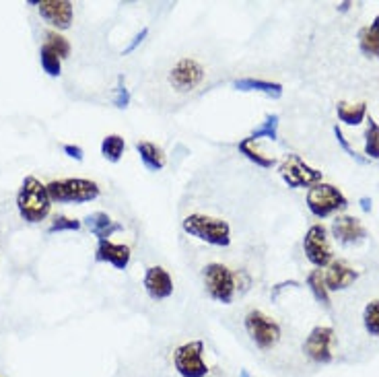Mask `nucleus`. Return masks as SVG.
I'll list each match as a JSON object with an SVG mask.
<instances>
[{"instance_id": "1", "label": "nucleus", "mask_w": 379, "mask_h": 377, "mask_svg": "<svg viewBox=\"0 0 379 377\" xmlns=\"http://www.w3.org/2000/svg\"><path fill=\"white\" fill-rule=\"evenodd\" d=\"M52 198L48 186L42 184L35 175H27L17 192V211L27 223H42L52 211Z\"/></svg>"}, {"instance_id": "2", "label": "nucleus", "mask_w": 379, "mask_h": 377, "mask_svg": "<svg viewBox=\"0 0 379 377\" xmlns=\"http://www.w3.org/2000/svg\"><path fill=\"white\" fill-rule=\"evenodd\" d=\"M182 229L190 237L215 245V247H229L231 245V225L217 216L192 213L182 221Z\"/></svg>"}, {"instance_id": "3", "label": "nucleus", "mask_w": 379, "mask_h": 377, "mask_svg": "<svg viewBox=\"0 0 379 377\" xmlns=\"http://www.w3.org/2000/svg\"><path fill=\"white\" fill-rule=\"evenodd\" d=\"M48 194L52 202L58 204H85L97 200L101 196V188L97 182L87 178H66V180L50 182Z\"/></svg>"}, {"instance_id": "4", "label": "nucleus", "mask_w": 379, "mask_h": 377, "mask_svg": "<svg viewBox=\"0 0 379 377\" xmlns=\"http://www.w3.org/2000/svg\"><path fill=\"white\" fill-rule=\"evenodd\" d=\"M202 280L204 291L213 301H218L223 305H231L235 293H237V276L233 270L220 262H211L202 268Z\"/></svg>"}, {"instance_id": "5", "label": "nucleus", "mask_w": 379, "mask_h": 377, "mask_svg": "<svg viewBox=\"0 0 379 377\" xmlns=\"http://www.w3.org/2000/svg\"><path fill=\"white\" fill-rule=\"evenodd\" d=\"M305 202H307L309 213L318 216V218H325V216L334 215V213L347 211V206H349L347 196L336 186L325 184V182H320V184L307 190Z\"/></svg>"}, {"instance_id": "6", "label": "nucleus", "mask_w": 379, "mask_h": 377, "mask_svg": "<svg viewBox=\"0 0 379 377\" xmlns=\"http://www.w3.org/2000/svg\"><path fill=\"white\" fill-rule=\"evenodd\" d=\"M244 328L249 340L260 350H272L280 342V326L260 309L247 311L244 318Z\"/></svg>"}, {"instance_id": "7", "label": "nucleus", "mask_w": 379, "mask_h": 377, "mask_svg": "<svg viewBox=\"0 0 379 377\" xmlns=\"http://www.w3.org/2000/svg\"><path fill=\"white\" fill-rule=\"evenodd\" d=\"M278 175L291 190L311 188L322 182V171L303 161L295 153L287 155L278 163Z\"/></svg>"}, {"instance_id": "8", "label": "nucleus", "mask_w": 379, "mask_h": 377, "mask_svg": "<svg viewBox=\"0 0 379 377\" xmlns=\"http://www.w3.org/2000/svg\"><path fill=\"white\" fill-rule=\"evenodd\" d=\"M173 367L182 377H206L211 373L204 361V342L190 340L173 350Z\"/></svg>"}, {"instance_id": "9", "label": "nucleus", "mask_w": 379, "mask_h": 377, "mask_svg": "<svg viewBox=\"0 0 379 377\" xmlns=\"http://www.w3.org/2000/svg\"><path fill=\"white\" fill-rule=\"evenodd\" d=\"M303 252H305V258L316 268H328V264L334 260V252L328 240V229L322 223H316L307 229L303 237Z\"/></svg>"}, {"instance_id": "10", "label": "nucleus", "mask_w": 379, "mask_h": 377, "mask_svg": "<svg viewBox=\"0 0 379 377\" xmlns=\"http://www.w3.org/2000/svg\"><path fill=\"white\" fill-rule=\"evenodd\" d=\"M206 73L204 66L194 60V58H182L175 62V66L169 70V85L178 91V93H190L194 89H198L204 81Z\"/></svg>"}, {"instance_id": "11", "label": "nucleus", "mask_w": 379, "mask_h": 377, "mask_svg": "<svg viewBox=\"0 0 379 377\" xmlns=\"http://www.w3.org/2000/svg\"><path fill=\"white\" fill-rule=\"evenodd\" d=\"M332 342H334V330L330 326H316L309 336L303 342L305 354L318 363V365H328L332 363L334 354H332Z\"/></svg>"}, {"instance_id": "12", "label": "nucleus", "mask_w": 379, "mask_h": 377, "mask_svg": "<svg viewBox=\"0 0 379 377\" xmlns=\"http://www.w3.org/2000/svg\"><path fill=\"white\" fill-rule=\"evenodd\" d=\"M37 6H39L42 19L48 25H52L56 31H64L73 25L75 6L70 0H42Z\"/></svg>"}, {"instance_id": "13", "label": "nucleus", "mask_w": 379, "mask_h": 377, "mask_svg": "<svg viewBox=\"0 0 379 377\" xmlns=\"http://www.w3.org/2000/svg\"><path fill=\"white\" fill-rule=\"evenodd\" d=\"M332 235L342 245H356L367 240V229L356 216L338 215L332 221Z\"/></svg>"}, {"instance_id": "14", "label": "nucleus", "mask_w": 379, "mask_h": 377, "mask_svg": "<svg viewBox=\"0 0 379 377\" xmlns=\"http://www.w3.org/2000/svg\"><path fill=\"white\" fill-rule=\"evenodd\" d=\"M142 287L153 301H163L173 295V278L163 266H149L144 270Z\"/></svg>"}, {"instance_id": "15", "label": "nucleus", "mask_w": 379, "mask_h": 377, "mask_svg": "<svg viewBox=\"0 0 379 377\" xmlns=\"http://www.w3.org/2000/svg\"><path fill=\"white\" fill-rule=\"evenodd\" d=\"M132 252L124 243H113L109 240H99L95 247V262H106L116 270H126L130 266Z\"/></svg>"}, {"instance_id": "16", "label": "nucleus", "mask_w": 379, "mask_h": 377, "mask_svg": "<svg viewBox=\"0 0 379 377\" xmlns=\"http://www.w3.org/2000/svg\"><path fill=\"white\" fill-rule=\"evenodd\" d=\"M359 278V272L344 260H332L324 274L328 291H344Z\"/></svg>"}, {"instance_id": "17", "label": "nucleus", "mask_w": 379, "mask_h": 377, "mask_svg": "<svg viewBox=\"0 0 379 377\" xmlns=\"http://www.w3.org/2000/svg\"><path fill=\"white\" fill-rule=\"evenodd\" d=\"M233 89L242 93H262L271 99H280L285 93L282 82L264 81V79H254V77H244V79L233 81Z\"/></svg>"}, {"instance_id": "18", "label": "nucleus", "mask_w": 379, "mask_h": 377, "mask_svg": "<svg viewBox=\"0 0 379 377\" xmlns=\"http://www.w3.org/2000/svg\"><path fill=\"white\" fill-rule=\"evenodd\" d=\"M82 223H85V227L97 237V242H99V240H109L113 233H118V231L124 229L118 221H113V218H111L108 213H104V211H97V213L87 215Z\"/></svg>"}, {"instance_id": "19", "label": "nucleus", "mask_w": 379, "mask_h": 377, "mask_svg": "<svg viewBox=\"0 0 379 377\" xmlns=\"http://www.w3.org/2000/svg\"><path fill=\"white\" fill-rule=\"evenodd\" d=\"M136 153L140 157L142 165L149 169V171H161L163 167L167 165V159H165V153H163L161 147H157L155 142L151 140H138L135 144Z\"/></svg>"}, {"instance_id": "20", "label": "nucleus", "mask_w": 379, "mask_h": 377, "mask_svg": "<svg viewBox=\"0 0 379 377\" xmlns=\"http://www.w3.org/2000/svg\"><path fill=\"white\" fill-rule=\"evenodd\" d=\"M359 48L367 58H379V15L371 25L359 31Z\"/></svg>"}, {"instance_id": "21", "label": "nucleus", "mask_w": 379, "mask_h": 377, "mask_svg": "<svg viewBox=\"0 0 379 377\" xmlns=\"http://www.w3.org/2000/svg\"><path fill=\"white\" fill-rule=\"evenodd\" d=\"M336 113L338 120L347 126H359L363 124V120L367 118V104H347V101H338L336 104Z\"/></svg>"}, {"instance_id": "22", "label": "nucleus", "mask_w": 379, "mask_h": 377, "mask_svg": "<svg viewBox=\"0 0 379 377\" xmlns=\"http://www.w3.org/2000/svg\"><path fill=\"white\" fill-rule=\"evenodd\" d=\"M237 151L244 155L247 161H251L254 165L262 167V169H272V167L278 163L276 159H274V157H268V155L260 153V151L254 147V142H251L249 138H242V140L237 142Z\"/></svg>"}, {"instance_id": "23", "label": "nucleus", "mask_w": 379, "mask_h": 377, "mask_svg": "<svg viewBox=\"0 0 379 377\" xmlns=\"http://www.w3.org/2000/svg\"><path fill=\"white\" fill-rule=\"evenodd\" d=\"M126 153V140L120 135H108L101 140V155L109 163H120Z\"/></svg>"}, {"instance_id": "24", "label": "nucleus", "mask_w": 379, "mask_h": 377, "mask_svg": "<svg viewBox=\"0 0 379 377\" xmlns=\"http://www.w3.org/2000/svg\"><path fill=\"white\" fill-rule=\"evenodd\" d=\"M307 287H309V291L313 293V297H316V301H318V303H322L325 309H330V307H332L330 291H328V287H325L324 272H322V270L318 268V270H311V272H309V276H307Z\"/></svg>"}, {"instance_id": "25", "label": "nucleus", "mask_w": 379, "mask_h": 377, "mask_svg": "<svg viewBox=\"0 0 379 377\" xmlns=\"http://www.w3.org/2000/svg\"><path fill=\"white\" fill-rule=\"evenodd\" d=\"M278 126H280V118L276 113H266L264 122L251 130V135L247 136L251 142L260 140V138H271V140H278Z\"/></svg>"}, {"instance_id": "26", "label": "nucleus", "mask_w": 379, "mask_h": 377, "mask_svg": "<svg viewBox=\"0 0 379 377\" xmlns=\"http://www.w3.org/2000/svg\"><path fill=\"white\" fill-rule=\"evenodd\" d=\"M365 155L367 159H379V124L369 118L367 120V130H365Z\"/></svg>"}, {"instance_id": "27", "label": "nucleus", "mask_w": 379, "mask_h": 377, "mask_svg": "<svg viewBox=\"0 0 379 377\" xmlns=\"http://www.w3.org/2000/svg\"><path fill=\"white\" fill-rule=\"evenodd\" d=\"M44 48H48L50 52H54L60 60H64V58L70 56V42H68L64 35H60L58 31H48V33H46V44H44Z\"/></svg>"}, {"instance_id": "28", "label": "nucleus", "mask_w": 379, "mask_h": 377, "mask_svg": "<svg viewBox=\"0 0 379 377\" xmlns=\"http://www.w3.org/2000/svg\"><path fill=\"white\" fill-rule=\"evenodd\" d=\"M363 326L369 336H379V299H373L365 305Z\"/></svg>"}, {"instance_id": "29", "label": "nucleus", "mask_w": 379, "mask_h": 377, "mask_svg": "<svg viewBox=\"0 0 379 377\" xmlns=\"http://www.w3.org/2000/svg\"><path fill=\"white\" fill-rule=\"evenodd\" d=\"M39 64H42L44 73L48 77H52V79L60 77V73H62V60L54 52H50L48 48H44V46L39 50Z\"/></svg>"}, {"instance_id": "30", "label": "nucleus", "mask_w": 379, "mask_h": 377, "mask_svg": "<svg viewBox=\"0 0 379 377\" xmlns=\"http://www.w3.org/2000/svg\"><path fill=\"white\" fill-rule=\"evenodd\" d=\"M82 223L79 218H70V216L58 215L54 216L52 225L48 227V233H60V231H79Z\"/></svg>"}, {"instance_id": "31", "label": "nucleus", "mask_w": 379, "mask_h": 377, "mask_svg": "<svg viewBox=\"0 0 379 377\" xmlns=\"http://www.w3.org/2000/svg\"><path fill=\"white\" fill-rule=\"evenodd\" d=\"M130 91H128V87H126V82H124V77L120 75L118 77V85H116V89H113V97H111V101H113V106L118 109H126L130 106Z\"/></svg>"}, {"instance_id": "32", "label": "nucleus", "mask_w": 379, "mask_h": 377, "mask_svg": "<svg viewBox=\"0 0 379 377\" xmlns=\"http://www.w3.org/2000/svg\"><path fill=\"white\" fill-rule=\"evenodd\" d=\"M334 136H336V140H338V144L342 147V151H344V153H347L349 157H352L354 161H359V163H367V159H365V157H361V155H359V153H356V151L352 149L351 142L347 140V136L342 135V130H340V126H338V124L334 126Z\"/></svg>"}, {"instance_id": "33", "label": "nucleus", "mask_w": 379, "mask_h": 377, "mask_svg": "<svg viewBox=\"0 0 379 377\" xmlns=\"http://www.w3.org/2000/svg\"><path fill=\"white\" fill-rule=\"evenodd\" d=\"M299 287H301V285H299L297 280H282V283H278V285H274V287H272L271 299L276 303L282 291H287V289H299Z\"/></svg>"}, {"instance_id": "34", "label": "nucleus", "mask_w": 379, "mask_h": 377, "mask_svg": "<svg viewBox=\"0 0 379 377\" xmlns=\"http://www.w3.org/2000/svg\"><path fill=\"white\" fill-rule=\"evenodd\" d=\"M147 35H149V27H142V29H140V31L136 33L135 37H132V42H130V44H128V46L124 48V56L132 54V52H135L136 48H138V46H140V44H142V42L147 39Z\"/></svg>"}, {"instance_id": "35", "label": "nucleus", "mask_w": 379, "mask_h": 377, "mask_svg": "<svg viewBox=\"0 0 379 377\" xmlns=\"http://www.w3.org/2000/svg\"><path fill=\"white\" fill-rule=\"evenodd\" d=\"M62 153L75 161H82L85 159V151H82L79 144H62Z\"/></svg>"}, {"instance_id": "36", "label": "nucleus", "mask_w": 379, "mask_h": 377, "mask_svg": "<svg viewBox=\"0 0 379 377\" xmlns=\"http://www.w3.org/2000/svg\"><path fill=\"white\" fill-rule=\"evenodd\" d=\"M361 209H363L365 213H369V211H371V198L363 196V198H361Z\"/></svg>"}, {"instance_id": "37", "label": "nucleus", "mask_w": 379, "mask_h": 377, "mask_svg": "<svg viewBox=\"0 0 379 377\" xmlns=\"http://www.w3.org/2000/svg\"><path fill=\"white\" fill-rule=\"evenodd\" d=\"M351 6H352V2H340V4H338V11H340V13H347Z\"/></svg>"}, {"instance_id": "38", "label": "nucleus", "mask_w": 379, "mask_h": 377, "mask_svg": "<svg viewBox=\"0 0 379 377\" xmlns=\"http://www.w3.org/2000/svg\"><path fill=\"white\" fill-rule=\"evenodd\" d=\"M240 377H254V376H251L247 369H242V371H240Z\"/></svg>"}]
</instances>
